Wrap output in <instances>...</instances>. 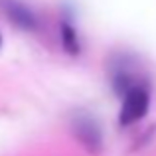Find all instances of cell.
Segmentation results:
<instances>
[{
  "instance_id": "cell-1",
  "label": "cell",
  "mask_w": 156,
  "mask_h": 156,
  "mask_svg": "<svg viewBox=\"0 0 156 156\" xmlns=\"http://www.w3.org/2000/svg\"><path fill=\"white\" fill-rule=\"evenodd\" d=\"M150 85L148 81H142V83L134 85L133 89L125 93L121 97V109H119V125L122 129L126 126L136 125L138 121L146 117L150 109Z\"/></svg>"
},
{
  "instance_id": "cell-2",
  "label": "cell",
  "mask_w": 156,
  "mask_h": 156,
  "mask_svg": "<svg viewBox=\"0 0 156 156\" xmlns=\"http://www.w3.org/2000/svg\"><path fill=\"white\" fill-rule=\"evenodd\" d=\"M107 69H109L111 87H113V91L119 95V99H121L129 89H133L134 85L146 81L144 77L140 75V71H138L133 55H126V53H117V55H113L111 61H109V65H107Z\"/></svg>"
},
{
  "instance_id": "cell-3",
  "label": "cell",
  "mask_w": 156,
  "mask_h": 156,
  "mask_svg": "<svg viewBox=\"0 0 156 156\" xmlns=\"http://www.w3.org/2000/svg\"><path fill=\"white\" fill-rule=\"evenodd\" d=\"M69 126H71L73 136L81 142V146L85 150H89L93 154L101 152V148H103V129H101L95 117H91L89 113H83V111L73 113Z\"/></svg>"
},
{
  "instance_id": "cell-4",
  "label": "cell",
  "mask_w": 156,
  "mask_h": 156,
  "mask_svg": "<svg viewBox=\"0 0 156 156\" xmlns=\"http://www.w3.org/2000/svg\"><path fill=\"white\" fill-rule=\"evenodd\" d=\"M0 12L4 18L22 32H38L40 18L32 6H28L24 0H0Z\"/></svg>"
},
{
  "instance_id": "cell-5",
  "label": "cell",
  "mask_w": 156,
  "mask_h": 156,
  "mask_svg": "<svg viewBox=\"0 0 156 156\" xmlns=\"http://www.w3.org/2000/svg\"><path fill=\"white\" fill-rule=\"evenodd\" d=\"M59 44H61V48H63V51L69 53V55H79L81 53L79 32L73 26L71 20H67V18L59 20Z\"/></svg>"
},
{
  "instance_id": "cell-6",
  "label": "cell",
  "mask_w": 156,
  "mask_h": 156,
  "mask_svg": "<svg viewBox=\"0 0 156 156\" xmlns=\"http://www.w3.org/2000/svg\"><path fill=\"white\" fill-rule=\"evenodd\" d=\"M0 46H2V34H0Z\"/></svg>"
}]
</instances>
